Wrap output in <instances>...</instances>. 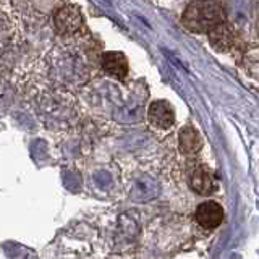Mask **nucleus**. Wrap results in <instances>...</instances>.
<instances>
[{"mask_svg":"<svg viewBox=\"0 0 259 259\" xmlns=\"http://www.w3.org/2000/svg\"><path fill=\"white\" fill-rule=\"evenodd\" d=\"M224 221V209L217 201H204L194 210V222L204 230H214Z\"/></svg>","mask_w":259,"mask_h":259,"instance_id":"20e7f679","label":"nucleus"},{"mask_svg":"<svg viewBox=\"0 0 259 259\" xmlns=\"http://www.w3.org/2000/svg\"><path fill=\"white\" fill-rule=\"evenodd\" d=\"M178 148L185 156H194L202 148V138L199 132L193 126H185L178 133Z\"/></svg>","mask_w":259,"mask_h":259,"instance_id":"6e6552de","label":"nucleus"},{"mask_svg":"<svg viewBox=\"0 0 259 259\" xmlns=\"http://www.w3.org/2000/svg\"><path fill=\"white\" fill-rule=\"evenodd\" d=\"M102 70L112 78L125 79L130 71L126 55L123 52H105L102 55Z\"/></svg>","mask_w":259,"mask_h":259,"instance_id":"423d86ee","label":"nucleus"},{"mask_svg":"<svg viewBox=\"0 0 259 259\" xmlns=\"http://www.w3.org/2000/svg\"><path fill=\"white\" fill-rule=\"evenodd\" d=\"M55 28L57 32L62 36H71L79 31L81 24H83V15H81L79 8L75 5L62 7L59 12L55 13Z\"/></svg>","mask_w":259,"mask_h":259,"instance_id":"7ed1b4c3","label":"nucleus"},{"mask_svg":"<svg viewBox=\"0 0 259 259\" xmlns=\"http://www.w3.org/2000/svg\"><path fill=\"white\" fill-rule=\"evenodd\" d=\"M207 36L210 40V46L219 52L230 51V49H233L235 44H237V32H235V29L230 24H227V21L221 23L214 29H210L207 32Z\"/></svg>","mask_w":259,"mask_h":259,"instance_id":"39448f33","label":"nucleus"},{"mask_svg":"<svg viewBox=\"0 0 259 259\" xmlns=\"http://www.w3.org/2000/svg\"><path fill=\"white\" fill-rule=\"evenodd\" d=\"M148 121H149V125L156 130H162V132L170 130L175 123L174 105L164 99L151 102L148 109Z\"/></svg>","mask_w":259,"mask_h":259,"instance_id":"f03ea898","label":"nucleus"},{"mask_svg":"<svg viewBox=\"0 0 259 259\" xmlns=\"http://www.w3.org/2000/svg\"><path fill=\"white\" fill-rule=\"evenodd\" d=\"M190 186L198 194L206 196V194H210V193L215 191L217 182H215L214 174L210 172L206 165H199V167L194 168L190 175Z\"/></svg>","mask_w":259,"mask_h":259,"instance_id":"0eeeda50","label":"nucleus"},{"mask_svg":"<svg viewBox=\"0 0 259 259\" xmlns=\"http://www.w3.org/2000/svg\"><path fill=\"white\" fill-rule=\"evenodd\" d=\"M225 8L214 0H193L182 15V24L191 32H207L227 21Z\"/></svg>","mask_w":259,"mask_h":259,"instance_id":"f257e3e1","label":"nucleus"}]
</instances>
